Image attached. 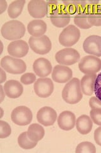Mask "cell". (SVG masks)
Segmentation results:
<instances>
[{"label":"cell","instance_id":"1","mask_svg":"<svg viewBox=\"0 0 101 153\" xmlns=\"http://www.w3.org/2000/svg\"><path fill=\"white\" fill-rule=\"evenodd\" d=\"M64 101L69 104H76L83 98V93L80 86V80L78 78H73L65 85L62 91Z\"/></svg>","mask_w":101,"mask_h":153},{"label":"cell","instance_id":"2","mask_svg":"<svg viewBox=\"0 0 101 153\" xmlns=\"http://www.w3.org/2000/svg\"><path fill=\"white\" fill-rule=\"evenodd\" d=\"M1 33L3 37L7 40H18L25 35V27L19 21H9L2 26Z\"/></svg>","mask_w":101,"mask_h":153},{"label":"cell","instance_id":"3","mask_svg":"<svg viewBox=\"0 0 101 153\" xmlns=\"http://www.w3.org/2000/svg\"><path fill=\"white\" fill-rule=\"evenodd\" d=\"M1 68L8 73L21 74L27 70V65L23 60L11 56H6L1 60Z\"/></svg>","mask_w":101,"mask_h":153},{"label":"cell","instance_id":"4","mask_svg":"<svg viewBox=\"0 0 101 153\" xmlns=\"http://www.w3.org/2000/svg\"><path fill=\"white\" fill-rule=\"evenodd\" d=\"M80 38V31L74 25L66 27L59 36L60 44L65 47H71L77 43Z\"/></svg>","mask_w":101,"mask_h":153},{"label":"cell","instance_id":"5","mask_svg":"<svg viewBox=\"0 0 101 153\" xmlns=\"http://www.w3.org/2000/svg\"><path fill=\"white\" fill-rule=\"evenodd\" d=\"M28 44L33 52L41 55L49 53L52 48L51 41L46 35L39 37L31 36L28 40Z\"/></svg>","mask_w":101,"mask_h":153},{"label":"cell","instance_id":"6","mask_svg":"<svg viewBox=\"0 0 101 153\" xmlns=\"http://www.w3.org/2000/svg\"><path fill=\"white\" fill-rule=\"evenodd\" d=\"M78 68L85 75L95 74L101 70V59L92 55L85 56L80 61Z\"/></svg>","mask_w":101,"mask_h":153},{"label":"cell","instance_id":"7","mask_svg":"<svg viewBox=\"0 0 101 153\" xmlns=\"http://www.w3.org/2000/svg\"><path fill=\"white\" fill-rule=\"evenodd\" d=\"M55 59L61 65L70 66L79 61L80 55L77 51L73 48H65L57 52Z\"/></svg>","mask_w":101,"mask_h":153},{"label":"cell","instance_id":"8","mask_svg":"<svg viewBox=\"0 0 101 153\" xmlns=\"http://www.w3.org/2000/svg\"><path fill=\"white\" fill-rule=\"evenodd\" d=\"M33 115L29 108L19 106L14 108L11 114L12 121L18 126H26L32 121Z\"/></svg>","mask_w":101,"mask_h":153},{"label":"cell","instance_id":"9","mask_svg":"<svg viewBox=\"0 0 101 153\" xmlns=\"http://www.w3.org/2000/svg\"><path fill=\"white\" fill-rule=\"evenodd\" d=\"M33 89L39 97L47 98L53 93L54 84L49 78H39L34 82Z\"/></svg>","mask_w":101,"mask_h":153},{"label":"cell","instance_id":"10","mask_svg":"<svg viewBox=\"0 0 101 153\" xmlns=\"http://www.w3.org/2000/svg\"><path fill=\"white\" fill-rule=\"evenodd\" d=\"M84 51L90 55L101 56V36L90 35L85 40L83 44Z\"/></svg>","mask_w":101,"mask_h":153},{"label":"cell","instance_id":"11","mask_svg":"<svg viewBox=\"0 0 101 153\" xmlns=\"http://www.w3.org/2000/svg\"><path fill=\"white\" fill-rule=\"evenodd\" d=\"M73 76V71L69 67L58 65L54 67L52 71V78L54 82L60 84L68 82Z\"/></svg>","mask_w":101,"mask_h":153},{"label":"cell","instance_id":"12","mask_svg":"<svg viewBox=\"0 0 101 153\" xmlns=\"http://www.w3.org/2000/svg\"><path fill=\"white\" fill-rule=\"evenodd\" d=\"M57 117V113L55 110L49 107L41 108L37 114L38 122L45 126L53 125L56 121Z\"/></svg>","mask_w":101,"mask_h":153},{"label":"cell","instance_id":"13","mask_svg":"<svg viewBox=\"0 0 101 153\" xmlns=\"http://www.w3.org/2000/svg\"><path fill=\"white\" fill-rule=\"evenodd\" d=\"M27 8L30 15L36 19L43 18L47 14V2L44 0H32L28 2Z\"/></svg>","mask_w":101,"mask_h":153},{"label":"cell","instance_id":"14","mask_svg":"<svg viewBox=\"0 0 101 153\" xmlns=\"http://www.w3.org/2000/svg\"><path fill=\"white\" fill-rule=\"evenodd\" d=\"M52 25L57 27H64L70 22V15L67 13L62 3H60L58 8L50 16Z\"/></svg>","mask_w":101,"mask_h":153},{"label":"cell","instance_id":"15","mask_svg":"<svg viewBox=\"0 0 101 153\" xmlns=\"http://www.w3.org/2000/svg\"><path fill=\"white\" fill-rule=\"evenodd\" d=\"M7 49L8 54L11 56L16 58H20L27 54L29 50V46L25 41L18 40L9 44Z\"/></svg>","mask_w":101,"mask_h":153},{"label":"cell","instance_id":"16","mask_svg":"<svg viewBox=\"0 0 101 153\" xmlns=\"http://www.w3.org/2000/svg\"><path fill=\"white\" fill-rule=\"evenodd\" d=\"M57 124L61 130L70 131L76 124L75 115L68 111L62 112L57 117Z\"/></svg>","mask_w":101,"mask_h":153},{"label":"cell","instance_id":"17","mask_svg":"<svg viewBox=\"0 0 101 153\" xmlns=\"http://www.w3.org/2000/svg\"><path fill=\"white\" fill-rule=\"evenodd\" d=\"M33 69L37 76H40L41 78H44L51 73L52 67L49 60L44 57H41L34 61L33 64Z\"/></svg>","mask_w":101,"mask_h":153},{"label":"cell","instance_id":"18","mask_svg":"<svg viewBox=\"0 0 101 153\" xmlns=\"http://www.w3.org/2000/svg\"><path fill=\"white\" fill-rule=\"evenodd\" d=\"M3 88L6 95L9 98H18L23 92L22 84L15 80H8L4 84Z\"/></svg>","mask_w":101,"mask_h":153},{"label":"cell","instance_id":"19","mask_svg":"<svg viewBox=\"0 0 101 153\" xmlns=\"http://www.w3.org/2000/svg\"><path fill=\"white\" fill-rule=\"evenodd\" d=\"M27 31L32 36L39 37L44 35L47 31V25L44 21L35 19L28 24Z\"/></svg>","mask_w":101,"mask_h":153},{"label":"cell","instance_id":"20","mask_svg":"<svg viewBox=\"0 0 101 153\" xmlns=\"http://www.w3.org/2000/svg\"><path fill=\"white\" fill-rule=\"evenodd\" d=\"M97 78L96 74L85 75L80 81L81 89L83 94L91 96L94 93V85Z\"/></svg>","mask_w":101,"mask_h":153},{"label":"cell","instance_id":"21","mask_svg":"<svg viewBox=\"0 0 101 153\" xmlns=\"http://www.w3.org/2000/svg\"><path fill=\"white\" fill-rule=\"evenodd\" d=\"M93 121L87 115H81L76 121V127L81 135H86L92 129Z\"/></svg>","mask_w":101,"mask_h":153},{"label":"cell","instance_id":"22","mask_svg":"<svg viewBox=\"0 0 101 153\" xmlns=\"http://www.w3.org/2000/svg\"><path fill=\"white\" fill-rule=\"evenodd\" d=\"M27 135L31 140L39 142L44 138L45 130L44 128L39 124H32L28 128Z\"/></svg>","mask_w":101,"mask_h":153},{"label":"cell","instance_id":"23","mask_svg":"<svg viewBox=\"0 0 101 153\" xmlns=\"http://www.w3.org/2000/svg\"><path fill=\"white\" fill-rule=\"evenodd\" d=\"M25 4V0H17L13 1L8 8L9 17L12 19H16L19 17L22 12Z\"/></svg>","mask_w":101,"mask_h":153},{"label":"cell","instance_id":"24","mask_svg":"<svg viewBox=\"0 0 101 153\" xmlns=\"http://www.w3.org/2000/svg\"><path fill=\"white\" fill-rule=\"evenodd\" d=\"M18 143L19 146L24 149H33L37 144V142L32 141L28 138L27 132H23L18 136Z\"/></svg>","mask_w":101,"mask_h":153},{"label":"cell","instance_id":"25","mask_svg":"<svg viewBox=\"0 0 101 153\" xmlns=\"http://www.w3.org/2000/svg\"><path fill=\"white\" fill-rule=\"evenodd\" d=\"M89 15H86L85 13H80L77 14L74 17V23L76 27H78L84 30H86L92 27L89 22Z\"/></svg>","mask_w":101,"mask_h":153},{"label":"cell","instance_id":"26","mask_svg":"<svg viewBox=\"0 0 101 153\" xmlns=\"http://www.w3.org/2000/svg\"><path fill=\"white\" fill-rule=\"evenodd\" d=\"M75 152L76 153H95L96 149L92 143L86 141L80 143L76 147Z\"/></svg>","mask_w":101,"mask_h":153},{"label":"cell","instance_id":"27","mask_svg":"<svg viewBox=\"0 0 101 153\" xmlns=\"http://www.w3.org/2000/svg\"><path fill=\"white\" fill-rule=\"evenodd\" d=\"M101 2L96 1H90L86 2L84 13L86 15H92L101 10Z\"/></svg>","mask_w":101,"mask_h":153},{"label":"cell","instance_id":"28","mask_svg":"<svg viewBox=\"0 0 101 153\" xmlns=\"http://www.w3.org/2000/svg\"><path fill=\"white\" fill-rule=\"evenodd\" d=\"M12 133V128L9 124L1 120L0 121V138H5L9 137Z\"/></svg>","mask_w":101,"mask_h":153},{"label":"cell","instance_id":"29","mask_svg":"<svg viewBox=\"0 0 101 153\" xmlns=\"http://www.w3.org/2000/svg\"><path fill=\"white\" fill-rule=\"evenodd\" d=\"M66 11L70 15L77 13V2L76 1H66L62 2Z\"/></svg>","mask_w":101,"mask_h":153},{"label":"cell","instance_id":"30","mask_svg":"<svg viewBox=\"0 0 101 153\" xmlns=\"http://www.w3.org/2000/svg\"><path fill=\"white\" fill-rule=\"evenodd\" d=\"M89 22L92 26H101V10L89 16Z\"/></svg>","mask_w":101,"mask_h":153},{"label":"cell","instance_id":"31","mask_svg":"<svg viewBox=\"0 0 101 153\" xmlns=\"http://www.w3.org/2000/svg\"><path fill=\"white\" fill-rule=\"evenodd\" d=\"M90 116L94 123L101 126V109H92L90 112Z\"/></svg>","mask_w":101,"mask_h":153},{"label":"cell","instance_id":"32","mask_svg":"<svg viewBox=\"0 0 101 153\" xmlns=\"http://www.w3.org/2000/svg\"><path fill=\"white\" fill-rule=\"evenodd\" d=\"M21 82L25 85H29L34 83L36 81V76L34 74L26 73L23 74L20 79Z\"/></svg>","mask_w":101,"mask_h":153},{"label":"cell","instance_id":"33","mask_svg":"<svg viewBox=\"0 0 101 153\" xmlns=\"http://www.w3.org/2000/svg\"><path fill=\"white\" fill-rule=\"evenodd\" d=\"M94 93L95 97L101 101V72L97 75L94 85Z\"/></svg>","mask_w":101,"mask_h":153},{"label":"cell","instance_id":"34","mask_svg":"<svg viewBox=\"0 0 101 153\" xmlns=\"http://www.w3.org/2000/svg\"><path fill=\"white\" fill-rule=\"evenodd\" d=\"M47 13H49L50 16L56 12L60 5L58 1H48L47 2Z\"/></svg>","mask_w":101,"mask_h":153},{"label":"cell","instance_id":"35","mask_svg":"<svg viewBox=\"0 0 101 153\" xmlns=\"http://www.w3.org/2000/svg\"><path fill=\"white\" fill-rule=\"evenodd\" d=\"M89 105L92 109H101V101L96 97H92L89 100Z\"/></svg>","mask_w":101,"mask_h":153},{"label":"cell","instance_id":"36","mask_svg":"<svg viewBox=\"0 0 101 153\" xmlns=\"http://www.w3.org/2000/svg\"><path fill=\"white\" fill-rule=\"evenodd\" d=\"M94 140L97 145L101 146V126L94 131Z\"/></svg>","mask_w":101,"mask_h":153},{"label":"cell","instance_id":"37","mask_svg":"<svg viewBox=\"0 0 101 153\" xmlns=\"http://www.w3.org/2000/svg\"><path fill=\"white\" fill-rule=\"evenodd\" d=\"M76 2H77V14L84 13L86 2L82 1H76Z\"/></svg>","mask_w":101,"mask_h":153},{"label":"cell","instance_id":"38","mask_svg":"<svg viewBox=\"0 0 101 153\" xmlns=\"http://www.w3.org/2000/svg\"><path fill=\"white\" fill-rule=\"evenodd\" d=\"M8 7L7 2L4 0H0V14H2L6 10Z\"/></svg>","mask_w":101,"mask_h":153},{"label":"cell","instance_id":"39","mask_svg":"<svg viewBox=\"0 0 101 153\" xmlns=\"http://www.w3.org/2000/svg\"><path fill=\"white\" fill-rule=\"evenodd\" d=\"M0 83L2 84L4 82L7 80V74L5 73V71H4L2 68H0Z\"/></svg>","mask_w":101,"mask_h":153},{"label":"cell","instance_id":"40","mask_svg":"<svg viewBox=\"0 0 101 153\" xmlns=\"http://www.w3.org/2000/svg\"><path fill=\"white\" fill-rule=\"evenodd\" d=\"M5 92H4V90L3 88V85H0V102H2L3 101V100L4 99V97H5Z\"/></svg>","mask_w":101,"mask_h":153},{"label":"cell","instance_id":"41","mask_svg":"<svg viewBox=\"0 0 101 153\" xmlns=\"http://www.w3.org/2000/svg\"><path fill=\"white\" fill-rule=\"evenodd\" d=\"M1 109V116H0V118H1L2 117H3V108H0Z\"/></svg>","mask_w":101,"mask_h":153},{"label":"cell","instance_id":"42","mask_svg":"<svg viewBox=\"0 0 101 153\" xmlns=\"http://www.w3.org/2000/svg\"><path fill=\"white\" fill-rule=\"evenodd\" d=\"M1 54H2V52H3V43L1 42Z\"/></svg>","mask_w":101,"mask_h":153},{"label":"cell","instance_id":"43","mask_svg":"<svg viewBox=\"0 0 101 153\" xmlns=\"http://www.w3.org/2000/svg\"><path fill=\"white\" fill-rule=\"evenodd\" d=\"M100 8H101V6H100Z\"/></svg>","mask_w":101,"mask_h":153}]
</instances>
